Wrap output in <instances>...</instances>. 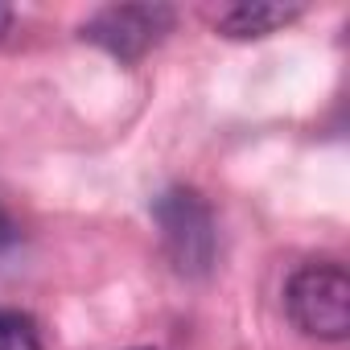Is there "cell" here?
Wrapping results in <instances>:
<instances>
[{
	"mask_svg": "<svg viewBox=\"0 0 350 350\" xmlns=\"http://www.w3.org/2000/svg\"><path fill=\"white\" fill-rule=\"evenodd\" d=\"M13 239H17V235H13V223L0 215V243H13Z\"/></svg>",
	"mask_w": 350,
	"mask_h": 350,
	"instance_id": "6",
	"label": "cell"
},
{
	"mask_svg": "<svg viewBox=\"0 0 350 350\" xmlns=\"http://www.w3.org/2000/svg\"><path fill=\"white\" fill-rule=\"evenodd\" d=\"M0 350H42L38 321L25 309L0 305Z\"/></svg>",
	"mask_w": 350,
	"mask_h": 350,
	"instance_id": "5",
	"label": "cell"
},
{
	"mask_svg": "<svg viewBox=\"0 0 350 350\" xmlns=\"http://www.w3.org/2000/svg\"><path fill=\"white\" fill-rule=\"evenodd\" d=\"M169 29H173V9L165 5H111V9H99L83 25V38L120 62H136Z\"/></svg>",
	"mask_w": 350,
	"mask_h": 350,
	"instance_id": "3",
	"label": "cell"
},
{
	"mask_svg": "<svg viewBox=\"0 0 350 350\" xmlns=\"http://www.w3.org/2000/svg\"><path fill=\"white\" fill-rule=\"evenodd\" d=\"M13 25V9H5V5H0V33H5Z\"/></svg>",
	"mask_w": 350,
	"mask_h": 350,
	"instance_id": "7",
	"label": "cell"
},
{
	"mask_svg": "<svg viewBox=\"0 0 350 350\" xmlns=\"http://www.w3.org/2000/svg\"><path fill=\"white\" fill-rule=\"evenodd\" d=\"M152 219L161 227V243L182 276H206L219 256V231L206 198L190 186H169L152 198Z\"/></svg>",
	"mask_w": 350,
	"mask_h": 350,
	"instance_id": "2",
	"label": "cell"
},
{
	"mask_svg": "<svg viewBox=\"0 0 350 350\" xmlns=\"http://www.w3.org/2000/svg\"><path fill=\"white\" fill-rule=\"evenodd\" d=\"M305 9L301 5H235L219 17V33L223 38H268L276 29H284L288 21H297Z\"/></svg>",
	"mask_w": 350,
	"mask_h": 350,
	"instance_id": "4",
	"label": "cell"
},
{
	"mask_svg": "<svg viewBox=\"0 0 350 350\" xmlns=\"http://www.w3.org/2000/svg\"><path fill=\"white\" fill-rule=\"evenodd\" d=\"M140 350H144V346H140Z\"/></svg>",
	"mask_w": 350,
	"mask_h": 350,
	"instance_id": "8",
	"label": "cell"
},
{
	"mask_svg": "<svg viewBox=\"0 0 350 350\" xmlns=\"http://www.w3.org/2000/svg\"><path fill=\"white\" fill-rule=\"evenodd\" d=\"M284 309L293 325L317 342H342L350 334V276L334 260L301 264L284 284Z\"/></svg>",
	"mask_w": 350,
	"mask_h": 350,
	"instance_id": "1",
	"label": "cell"
}]
</instances>
